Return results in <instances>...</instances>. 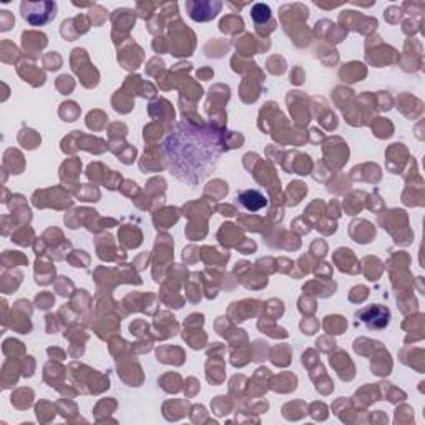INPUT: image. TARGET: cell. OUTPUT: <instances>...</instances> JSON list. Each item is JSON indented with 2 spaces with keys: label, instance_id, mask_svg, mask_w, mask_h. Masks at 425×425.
Listing matches in <instances>:
<instances>
[{
  "label": "cell",
  "instance_id": "obj_1",
  "mask_svg": "<svg viewBox=\"0 0 425 425\" xmlns=\"http://www.w3.org/2000/svg\"><path fill=\"white\" fill-rule=\"evenodd\" d=\"M169 175L190 186H198L218 167L226 151L224 133L210 123L178 122L161 143Z\"/></svg>",
  "mask_w": 425,
  "mask_h": 425
},
{
  "label": "cell",
  "instance_id": "obj_2",
  "mask_svg": "<svg viewBox=\"0 0 425 425\" xmlns=\"http://www.w3.org/2000/svg\"><path fill=\"white\" fill-rule=\"evenodd\" d=\"M57 14V3L50 2H24L22 3V17L27 24L33 27H42L55 19Z\"/></svg>",
  "mask_w": 425,
  "mask_h": 425
},
{
  "label": "cell",
  "instance_id": "obj_3",
  "mask_svg": "<svg viewBox=\"0 0 425 425\" xmlns=\"http://www.w3.org/2000/svg\"><path fill=\"white\" fill-rule=\"evenodd\" d=\"M357 317H359L369 329L377 331V329H384V327L389 324L390 312L388 308H384V306L376 304L357 312Z\"/></svg>",
  "mask_w": 425,
  "mask_h": 425
},
{
  "label": "cell",
  "instance_id": "obj_4",
  "mask_svg": "<svg viewBox=\"0 0 425 425\" xmlns=\"http://www.w3.org/2000/svg\"><path fill=\"white\" fill-rule=\"evenodd\" d=\"M238 201L243 205L248 211H261L262 208L267 206V199L261 191L258 190H244L238 193Z\"/></svg>",
  "mask_w": 425,
  "mask_h": 425
},
{
  "label": "cell",
  "instance_id": "obj_5",
  "mask_svg": "<svg viewBox=\"0 0 425 425\" xmlns=\"http://www.w3.org/2000/svg\"><path fill=\"white\" fill-rule=\"evenodd\" d=\"M251 17H253L256 24L266 22V20L271 19V8L265 6V3H258V6H254L253 12H251Z\"/></svg>",
  "mask_w": 425,
  "mask_h": 425
}]
</instances>
